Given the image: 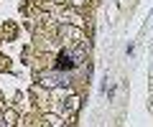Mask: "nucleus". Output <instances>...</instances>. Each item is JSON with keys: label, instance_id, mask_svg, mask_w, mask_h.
<instances>
[{"label": "nucleus", "instance_id": "obj_3", "mask_svg": "<svg viewBox=\"0 0 153 127\" xmlns=\"http://www.w3.org/2000/svg\"><path fill=\"white\" fill-rule=\"evenodd\" d=\"M79 107H82V99H79L76 94H71L69 99L64 102V112H66V115H74V112H79Z\"/></svg>", "mask_w": 153, "mask_h": 127}, {"label": "nucleus", "instance_id": "obj_2", "mask_svg": "<svg viewBox=\"0 0 153 127\" xmlns=\"http://www.w3.org/2000/svg\"><path fill=\"white\" fill-rule=\"evenodd\" d=\"M76 66V61H74V56H71V51H61L59 54V59H56V69H59V71H71V69Z\"/></svg>", "mask_w": 153, "mask_h": 127}, {"label": "nucleus", "instance_id": "obj_5", "mask_svg": "<svg viewBox=\"0 0 153 127\" xmlns=\"http://www.w3.org/2000/svg\"><path fill=\"white\" fill-rule=\"evenodd\" d=\"M0 127H8V125H5V117H0Z\"/></svg>", "mask_w": 153, "mask_h": 127}, {"label": "nucleus", "instance_id": "obj_1", "mask_svg": "<svg viewBox=\"0 0 153 127\" xmlns=\"http://www.w3.org/2000/svg\"><path fill=\"white\" fill-rule=\"evenodd\" d=\"M38 84H44L46 89H56V87H61V84H71V74L69 71H59V69L44 71V74H38Z\"/></svg>", "mask_w": 153, "mask_h": 127}, {"label": "nucleus", "instance_id": "obj_4", "mask_svg": "<svg viewBox=\"0 0 153 127\" xmlns=\"http://www.w3.org/2000/svg\"><path fill=\"white\" fill-rule=\"evenodd\" d=\"M87 0H69V5H74V8H79V5H84Z\"/></svg>", "mask_w": 153, "mask_h": 127}, {"label": "nucleus", "instance_id": "obj_6", "mask_svg": "<svg viewBox=\"0 0 153 127\" xmlns=\"http://www.w3.org/2000/svg\"><path fill=\"white\" fill-rule=\"evenodd\" d=\"M61 127H69V125H61Z\"/></svg>", "mask_w": 153, "mask_h": 127}]
</instances>
